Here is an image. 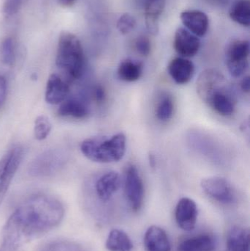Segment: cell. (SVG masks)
<instances>
[{
	"instance_id": "obj_1",
	"label": "cell",
	"mask_w": 250,
	"mask_h": 251,
	"mask_svg": "<svg viewBox=\"0 0 250 251\" xmlns=\"http://www.w3.org/2000/svg\"><path fill=\"white\" fill-rule=\"evenodd\" d=\"M57 199L44 194L25 201L10 215L3 228L1 250L16 251L29 240L57 227L64 217Z\"/></svg>"
},
{
	"instance_id": "obj_2",
	"label": "cell",
	"mask_w": 250,
	"mask_h": 251,
	"mask_svg": "<svg viewBox=\"0 0 250 251\" xmlns=\"http://www.w3.org/2000/svg\"><path fill=\"white\" fill-rule=\"evenodd\" d=\"M81 151L90 160L98 163H112L123 159L126 150V137L123 133L91 137L82 142Z\"/></svg>"
},
{
	"instance_id": "obj_3",
	"label": "cell",
	"mask_w": 250,
	"mask_h": 251,
	"mask_svg": "<svg viewBox=\"0 0 250 251\" xmlns=\"http://www.w3.org/2000/svg\"><path fill=\"white\" fill-rule=\"evenodd\" d=\"M56 64L71 80L79 79L85 70V56L79 38L65 32L59 40Z\"/></svg>"
},
{
	"instance_id": "obj_4",
	"label": "cell",
	"mask_w": 250,
	"mask_h": 251,
	"mask_svg": "<svg viewBox=\"0 0 250 251\" xmlns=\"http://www.w3.org/2000/svg\"><path fill=\"white\" fill-rule=\"evenodd\" d=\"M67 162V155L60 149H50L37 156L29 164V174L35 177H46L59 172Z\"/></svg>"
},
{
	"instance_id": "obj_5",
	"label": "cell",
	"mask_w": 250,
	"mask_h": 251,
	"mask_svg": "<svg viewBox=\"0 0 250 251\" xmlns=\"http://www.w3.org/2000/svg\"><path fill=\"white\" fill-rule=\"evenodd\" d=\"M230 91L226 76L215 69H207L200 75L197 81V92L205 103L216 94Z\"/></svg>"
},
{
	"instance_id": "obj_6",
	"label": "cell",
	"mask_w": 250,
	"mask_h": 251,
	"mask_svg": "<svg viewBox=\"0 0 250 251\" xmlns=\"http://www.w3.org/2000/svg\"><path fill=\"white\" fill-rule=\"evenodd\" d=\"M24 153L22 146L10 149L0 159V205L5 197L16 171L19 169Z\"/></svg>"
},
{
	"instance_id": "obj_7",
	"label": "cell",
	"mask_w": 250,
	"mask_h": 251,
	"mask_svg": "<svg viewBox=\"0 0 250 251\" xmlns=\"http://www.w3.org/2000/svg\"><path fill=\"white\" fill-rule=\"evenodd\" d=\"M124 190L131 208L137 212L143 203L145 189L140 174L133 164H128L125 168Z\"/></svg>"
},
{
	"instance_id": "obj_8",
	"label": "cell",
	"mask_w": 250,
	"mask_h": 251,
	"mask_svg": "<svg viewBox=\"0 0 250 251\" xmlns=\"http://www.w3.org/2000/svg\"><path fill=\"white\" fill-rule=\"evenodd\" d=\"M250 43L245 40L233 41L227 47L226 57L229 72L234 77L242 76L249 68Z\"/></svg>"
},
{
	"instance_id": "obj_9",
	"label": "cell",
	"mask_w": 250,
	"mask_h": 251,
	"mask_svg": "<svg viewBox=\"0 0 250 251\" xmlns=\"http://www.w3.org/2000/svg\"><path fill=\"white\" fill-rule=\"evenodd\" d=\"M201 187L204 193L220 203L230 204L236 199V192L230 182L222 177H209L203 179Z\"/></svg>"
},
{
	"instance_id": "obj_10",
	"label": "cell",
	"mask_w": 250,
	"mask_h": 251,
	"mask_svg": "<svg viewBox=\"0 0 250 251\" xmlns=\"http://www.w3.org/2000/svg\"><path fill=\"white\" fill-rule=\"evenodd\" d=\"M198 208L196 203L189 198H183L178 202L176 208V220L178 226L184 231H192L196 225Z\"/></svg>"
},
{
	"instance_id": "obj_11",
	"label": "cell",
	"mask_w": 250,
	"mask_h": 251,
	"mask_svg": "<svg viewBox=\"0 0 250 251\" xmlns=\"http://www.w3.org/2000/svg\"><path fill=\"white\" fill-rule=\"evenodd\" d=\"M174 48L182 57H192L196 55L201 48L198 37L185 28H179L174 38Z\"/></svg>"
},
{
	"instance_id": "obj_12",
	"label": "cell",
	"mask_w": 250,
	"mask_h": 251,
	"mask_svg": "<svg viewBox=\"0 0 250 251\" xmlns=\"http://www.w3.org/2000/svg\"><path fill=\"white\" fill-rule=\"evenodd\" d=\"M70 92L68 84L59 75L53 74L48 77L45 88V101L50 104H61L67 99Z\"/></svg>"
},
{
	"instance_id": "obj_13",
	"label": "cell",
	"mask_w": 250,
	"mask_h": 251,
	"mask_svg": "<svg viewBox=\"0 0 250 251\" xmlns=\"http://www.w3.org/2000/svg\"><path fill=\"white\" fill-rule=\"evenodd\" d=\"M181 20L187 30L197 37L207 33L209 25L208 16L201 10H186L181 14Z\"/></svg>"
},
{
	"instance_id": "obj_14",
	"label": "cell",
	"mask_w": 250,
	"mask_h": 251,
	"mask_svg": "<svg viewBox=\"0 0 250 251\" xmlns=\"http://www.w3.org/2000/svg\"><path fill=\"white\" fill-rule=\"evenodd\" d=\"M168 72L172 79L179 84H187L193 77L195 66L189 59L185 57H176L173 59L168 66Z\"/></svg>"
},
{
	"instance_id": "obj_15",
	"label": "cell",
	"mask_w": 250,
	"mask_h": 251,
	"mask_svg": "<svg viewBox=\"0 0 250 251\" xmlns=\"http://www.w3.org/2000/svg\"><path fill=\"white\" fill-rule=\"evenodd\" d=\"M120 176L118 173L110 171L101 176L95 183L97 196L103 201L110 200L120 187Z\"/></svg>"
},
{
	"instance_id": "obj_16",
	"label": "cell",
	"mask_w": 250,
	"mask_h": 251,
	"mask_svg": "<svg viewBox=\"0 0 250 251\" xmlns=\"http://www.w3.org/2000/svg\"><path fill=\"white\" fill-rule=\"evenodd\" d=\"M90 113L89 107L82 99L71 97L66 99L60 104L57 114L60 117L71 118L74 119H84Z\"/></svg>"
},
{
	"instance_id": "obj_17",
	"label": "cell",
	"mask_w": 250,
	"mask_h": 251,
	"mask_svg": "<svg viewBox=\"0 0 250 251\" xmlns=\"http://www.w3.org/2000/svg\"><path fill=\"white\" fill-rule=\"evenodd\" d=\"M147 251H170L167 233L160 227L153 226L147 230L144 238Z\"/></svg>"
},
{
	"instance_id": "obj_18",
	"label": "cell",
	"mask_w": 250,
	"mask_h": 251,
	"mask_svg": "<svg viewBox=\"0 0 250 251\" xmlns=\"http://www.w3.org/2000/svg\"><path fill=\"white\" fill-rule=\"evenodd\" d=\"M206 104L220 116H230L235 111L234 99L230 91L219 93L213 96Z\"/></svg>"
},
{
	"instance_id": "obj_19",
	"label": "cell",
	"mask_w": 250,
	"mask_h": 251,
	"mask_svg": "<svg viewBox=\"0 0 250 251\" xmlns=\"http://www.w3.org/2000/svg\"><path fill=\"white\" fill-rule=\"evenodd\" d=\"M249 231L241 227H233L227 234L225 251H249Z\"/></svg>"
},
{
	"instance_id": "obj_20",
	"label": "cell",
	"mask_w": 250,
	"mask_h": 251,
	"mask_svg": "<svg viewBox=\"0 0 250 251\" xmlns=\"http://www.w3.org/2000/svg\"><path fill=\"white\" fill-rule=\"evenodd\" d=\"M214 239L208 234H201L186 239L179 244V251H214Z\"/></svg>"
},
{
	"instance_id": "obj_21",
	"label": "cell",
	"mask_w": 250,
	"mask_h": 251,
	"mask_svg": "<svg viewBox=\"0 0 250 251\" xmlns=\"http://www.w3.org/2000/svg\"><path fill=\"white\" fill-rule=\"evenodd\" d=\"M106 248L110 251H131L133 249V244L124 231L113 229L109 234Z\"/></svg>"
},
{
	"instance_id": "obj_22",
	"label": "cell",
	"mask_w": 250,
	"mask_h": 251,
	"mask_svg": "<svg viewBox=\"0 0 250 251\" xmlns=\"http://www.w3.org/2000/svg\"><path fill=\"white\" fill-rule=\"evenodd\" d=\"M142 75V65L132 60H123L119 65L117 75L125 82H136Z\"/></svg>"
},
{
	"instance_id": "obj_23",
	"label": "cell",
	"mask_w": 250,
	"mask_h": 251,
	"mask_svg": "<svg viewBox=\"0 0 250 251\" xmlns=\"http://www.w3.org/2000/svg\"><path fill=\"white\" fill-rule=\"evenodd\" d=\"M232 20L244 26L250 25V0H239L236 1L230 11Z\"/></svg>"
},
{
	"instance_id": "obj_24",
	"label": "cell",
	"mask_w": 250,
	"mask_h": 251,
	"mask_svg": "<svg viewBox=\"0 0 250 251\" xmlns=\"http://www.w3.org/2000/svg\"><path fill=\"white\" fill-rule=\"evenodd\" d=\"M174 102L170 96L165 95L161 97L157 104L156 115L157 119L162 122H168L173 116Z\"/></svg>"
},
{
	"instance_id": "obj_25",
	"label": "cell",
	"mask_w": 250,
	"mask_h": 251,
	"mask_svg": "<svg viewBox=\"0 0 250 251\" xmlns=\"http://www.w3.org/2000/svg\"><path fill=\"white\" fill-rule=\"evenodd\" d=\"M51 130V124L46 116H41L37 118L34 126V134L37 140H45L49 135Z\"/></svg>"
},
{
	"instance_id": "obj_26",
	"label": "cell",
	"mask_w": 250,
	"mask_h": 251,
	"mask_svg": "<svg viewBox=\"0 0 250 251\" xmlns=\"http://www.w3.org/2000/svg\"><path fill=\"white\" fill-rule=\"evenodd\" d=\"M1 54L3 62L6 65L12 66L15 62V50L12 38H7L4 39L1 44Z\"/></svg>"
},
{
	"instance_id": "obj_27",
	"label": "cell",
	"mask_w": 250,
	"mask_h": 251,
	"mask_svg": "<svg viewBox=\"0 0 250 251\" xmlns=\"http://www.w3.org/2000/svg\"><path fill=\"white\" fill-rule=\"evenodd\" d=\"M136 24V20L133 16L129 13H124L117 20V28L120 33L126 35L135 29Z\"/></svg>"
},
{
	"instance_id": "obj_28",
	"label": "cell",
	"mask_w": 250,
	"mask_h": 251,
	"mask_svg": "<svg viewBox=\"0 0 250 251\" xmlns=\"http://www.w3.org/2000/svg\"><path fill=\"white\" fill-rule=\"evenodd\" d=\"M135 47L138 53L142 56H148L151 52V41L147 37L140 36L136 39Z\"/></svg>"
},
{
	"instance_id": "obj_29",
	"label": "cell",
	"mask_w": 250,
	"mask_h": 251,
	"mask_svg": "<svg viewBox=\"0 0 250 251\" xmlns=\"http://www.w3.org/2000/svg\"><path fill=\"white\" fill-rule=\"evenodd\" d=\"M22 0H5L4 12L7 16H12L19 11Z\"/></svg>"
},
{
	"instance_id": "obj_30",
	"label": "cell",
	"mask_w": 250,
	"mask_h": 251,
	"mask_svg": "<svg viewBox=\"0 0 250 251\" xmlns=\"http://www.w3.org/2000/svg\"><path fill=\"white\" fill-rule=\"evenodd\" d=\"M93 97L98 103H103L106 100V91L101 85H97L93 89Z\"/></svg>"
},
{
	"instance_id": "obj_31",
	"label": "cell",
	"mask_w": 250,
	"mask_h": 251,
	"mask_svg": "<svg viewBox=\"0 0 250 251\" xmlns=\"http://www.w3.org/2000/svg\"><path fill=\"white\" fill-rule=\"evenodd\" d=\"M7 96V82L4 76H0V107L4 104Z\"/></svg>"
},
{
	"instance_id": "obj_32",
	"label": "cell",
	"mask_w": 250,
	"mask_h": 251,
	"mask_svg": "<svg viewBox=\"0 0 250 251\" xmlns=\"http://www.w3.org/2000/svg\"><path fill=\"white\" fill-rule=\"evenodd\" d=\"M241 88L242 91L247 94H249L250 91V76H246L243 78L241 82Z\"/></svg>"
},
{
	"instance_id": "obj_33",
	"label": "cell",
	"mask_w": 250,
	"mask_h": 251,
	"mask_svg": "<svg viewBox=\"0 0 250 251\" xmlns=\"http://www.w3.org/2000/svg\"><path fill=\"white\" fill-rule=\"evenodd\" d=\"M148 160H149L150 166L152 168H155L157 165V161H156V157L152 153H150L148 156Z\"/></svg>"
},
{
	"instance_id": "obj_34",
	"label": "cell",
	"mask_w": 250,
	"mask_h": 251,
	"mask_svg": "<svg viewBox=\"0 0 250 251\" xmlns=\"http://www.w3.org/2000/svg\"><path fill=\"white\" fill-rule=\"evenodd\" d=\"M60 4L64 6H70L74 3L75 0H59Z\"/></svg>"
},
{
	"instance_id": "obj_35",
	"label": "cell",
	"mask_w": 250,
	"mask_h": 251,
	"mask_svg": "<svg viewBox=\"0 0 250 251\" xmlns=\"http://www.w3.org/2000/svg\"><path fill=\"white\" fill-rule=\"evenodd\" d=\"M148 1V0H145V1Z\"/></svg>"
}]
</instances>
